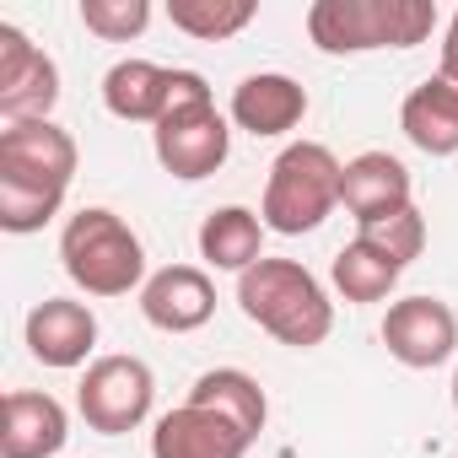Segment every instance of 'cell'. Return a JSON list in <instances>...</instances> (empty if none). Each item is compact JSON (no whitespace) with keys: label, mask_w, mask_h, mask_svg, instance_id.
Segmentation results:
<instances>
[{"label":"cell","mask_w":458,"mask_h":458,"mask_svg":"<svg viewBox=\"0 0 458 458\" xmlns=\"http://www.w3.org/2000/svg\"><path fill=\"white\" fill-rule=\"evenodd\" d=\"M340 205L356 216V226H372V221H388L399 210L415 205V183H410V167L388 151H361L345 162V178H340Z\"/></svg>","instance_id":"14"},{"label":"cell","mask_w":458,"mask_h":458,"mask_svg":"<svg viewBox=\"0 0 458 458\" xmlns=\"http://www.w3.org/2000/svg\"><path fill=\"white\" fill-rule=\"evenodd\" d=\"M399 276H404V265H394L377 243H367L361 233L335 254V265H329V281H335V292L345 297V302H383L394 286H399Z\"/></svg>","instance_id":"20"},{"label":"cell","mask_w":458,"mask_h":458,"mask_svg":"<svg viewBox=\"0 0 458 458\" xmlns=\"http://www.w3.org/2000/svg\"><path fill=\"white\" fill-rule=\"evenodd\" d=\"M194 98H210L205 76L199 71H167L157 60H119L108 76H103V108L124 124H162L178 103H194Z\"/></svg>","instance_id":"7"},{"label":"cell","mask_w":458,"mask_h":458,"mask_svg":"<svg viewBox=\"0 0 458 458\" xmlns=\"http://www.w3.org/2000/svg\"><path fill=\"white\" fill-rule=\"evenodd\" d=\"M437 33L431 0H313L308 38L324 55H372V49H415Z\"/></svg>","instance_id":"4"},{"label":"cell","mask_w":458,"mask_h":458,"mask_svg":"<svg viewBox=\"0 0 458 458\" xmlns=\"http://www.w3.org/2000/svg\"><path fill=\"white\" fill-rule=\"evenodd\" d=\"M308 119V87L292 81L286 71H259L233 87V124L249 130L254 140H276Z\"/></svg>","instance_id":"16"},{"label":"cell","mask_w":458,"mask_h":458,"mask_svg":"<svg viewBox=\"0 0 458 458\" xmlns=\"http://www.w3.org/2000/svg\"><path fill=\"white\" fill-rule=\"evenodd\" d=\"M60 265L87 297H130L146 286V249L108 205H81L60 233Z\"/></svg>","instance_id":"3"},{"label":"cell","mask_w":458,"mask_h":458,"mask_svg":"<svg viewBox=\"0 0 458 458\" xmlns=\"http://www.w3.org/2000/svg\"><path fill=\"white\" fill-rule=\"evenodd\" d=\"M453 410H458V372H453Z\"/></svg>","instance_id":"25"},{"label":"cell","mask_w":458,"mask_h":458,"mask_svg":"<svg viewBox=\"0 0 458 458\" xmlns=\"http://www.w3.org/2000/svg\"><path fill=\"white\" fill-rule=\"evenodd\" d=\"M361 238H367V243H377L394 265H415V259H420V249H426V216L410 205V210H399V216H388V221L361 226Z\"/></svg>","instance_id":"23"},{"label":"cell","mask_w":458,"mask_h":458,"mask_svg":"<svg viewBox=\"0 0 458 458\" xmlns=\"http://www.w3.org/2000/svg\"><path fill=\"white\" fill-rule=\"evenodd\" d=\"M238 308L249 324H259L270 340L292 351H313L335 329V302L318 286V276L297 259H259L238 276Z\"/></svg>","instance_id":"2"},{"label":"cell","mask_w":458,"mask_h":458,"mask_svg":"<svg viewBox=\"0 0 458 458\" xmlns=\"http://www.w3.org/2000/svg\"><path fill=\"white\" fill-rule=\"evenodd\" d=\"M399 130L426 157H458V81L431 76L399 103Z\"/></svg>","instance_id":"18"},{"label":"cell","mask_w":458,"mask_h":458,"mask_svg":"<svg viewBox=\"0 0 458 458\" xmlns=\"http://www.w3.org/2000/svg\"><path fill=\"white\" fill-rule=\"evenodd\" d=\"M81 28L103 44H130L151 28V0H81Z\"/></svg>","instance_id":"22"},{"label":"cell","mask_w":458,"mask_h":458,"mask_svg":"<svg viewBox=\"0 0 458 458\" xmlns=\"http://www.w3.org/2000/svg\"><path fill=\"white\" fill-rule=\"evenodd\" d=\"M151 151H157L162 173H173L183 183H199L226 162V151H233V124L216 114V98H194V103H178L151 130Z\"/></svg>","instance_id":"8"},{"label":"cell","mask_w":458,"mask_h":458,"mask_svg":"<svg viewBox=\"0 0 458 458\" xmlns=\"http://www.w3.org/2000/svg\"><path fill=\"white\" fill-rule=\"evenodd\" d=\"M71 437V415L55 394L12 388L0 404V458H55Z\"/></svg>","instance_id":"15"},{"label":"cell","mask_w":458,"mask_h":458,"mask_svg":"<svg viewBox=\"0 0 458 458\" xmlns=\"http://www.w3.org/2000/svg\"><path fill=\"white\" fill-rule=\"evenodd\" d=\"M383 345L399 367L431 372L458 351V313L442 297H399L383 313Z\"/></svg>","instance_id":"10"},{"label":"cell","mask_w":458,"mask_h":458,"mask_svg":"<svg viewBox=\"0 0 458 458\" xmlns=\"http://www.w3.org/2000/svg\"><path fill=\"white\" fill-rule=\"evenodd\" d=\"M340 178H345V162L324 140H292L265 178V205H259L265 226L281 238H302L313 226H324L329 210L340 205Z\"/></svg>","instance_id":"5"},{"label":"cell","mask_w":458,"mask_h":458,"mask_svg":"<svg viewBox=\"0 0 458 458\" xmlns=\"http://www.w3.org/2000/svg\"><path fill=\"white\" fill-rule=\"evenodd\" d=\"M151 404H157V377H151V367L140 356H98V361H87L81 388H76V410L98 437H124V431L146 426Z\"/></svg>","instance_id":"6"},{"label":"cell","mask_w":458,"mask_h":458,"mask_svg":"<svg viewBox=\"0 0 458 458\" xmlns=\"http://www.w3.org/2000/svg\"><path fill=\"white\" fill-rule=\"evenodd\" d=\"M76 178V140L55 119H22L0 130V226L12 238L44 233Z\"/></svg>","instance_id":"1"},{"label":"cell","mask_w":458,"mask_h":458,"mask_svg":"<svg viewBox=\"0 0 458 458\" xmlns=\"http://www.w3.org/2000/svg\"><path fill=\"white\" fill-rule=\"evenodd\" d=\"M140 313L162 335H194L216 313V281L199 265H162L140 286Z\"/></svg>","instance_id":"13"},{"label":"cell","mask_w":458,"mask_h":458,"mask_svg":"<svg viewBox=\"0 0 458 458\" xmlns=\"http://www.w3.org/2000/svg\"><path fill=\"white\" fill-rule=\"evenodd\" d=\"M249 447L254 437L238 420H226L221 410L194 404V399L157 415L151 426V458H249Z\"/></svg>","instance_id":"11"},{"label":"cell","mask_w":458,"mask_h":458,"mask_svg":"<svg viewBox=\"0 0 458 458\" xmlns=\"http://www.w3.org/2000/svg\"><path fill=\"white\" fill-rule=\"evenodd\" d=\"M55 103H60V65L17 22H0V119L6 124L49 119Z\"/></svg>","instance_id":"9"},{"label":"cell","mask_w":458,"mask_h":458,"mask_svg":"<svg viewBox=\"0 0 458 458\" xmlns=\"http://www.w3.org/2000/svg\"><path fill=\"white\" fill-rule=\"evenodd\" d=\"M437 76L458 81V12L447 17V33H442V60H437Z\"/></svg>","instance_id":"24"},{"label":"cell","mask_w":458,"mask_h":458,"mask_svg":"<svg viewBox=\"0 0 458 458\" xmlns=\"http://www.w3.org/2000/svg\"><path fill=\"white\" fill-rule=\"evenodd\" d=\"M189 399L221 410L226 420H238L254 442H259V431H265V420H270V399H265L259 377H249L243 367H210V372H199L194 388H189Z\"/></svg>","instance_id":"19"},{"label":"cell","mask_w":458,"mask_h":458,"mask_svg":"<svg viewBox=\"0 0 458 458\" xmlns=\"http://www.w3.org/2000/svg\"><path fill=\"white\" fill-rule=\"evenodd\" d=\"M28 356L49 372H71L98 351V313L76 297H44L22 324Z\"/></svg>","instance_id":"12"},{"label":"cell","mask_w":458,"mask_h":458,"mask_svg":"<svg viewBox=\"0 0 458 458\" xmlns=\"http://www.w3.org/2000/svg\"><path fill=\"white\" fill-rule=\"evenodd\" d=\"M265 216L249 210V205H221L199 221V259L210 270H226V276H243L265 259Z\"/></svg>","instance_id":"17"},{"label":"cell","mask_w":458,"mask_h":458,"mask_svg":"<svg viewBox=\"0 0 458 458\" xmlns=\"http://www.w3.org/2000/svg\"><path fill=\"white\" fill-rule=\"evenodd\" d=\"M259 17L254 0H167V22L199 44H226Z\"/></svg>","instance_id":"21"}]
</instances>
